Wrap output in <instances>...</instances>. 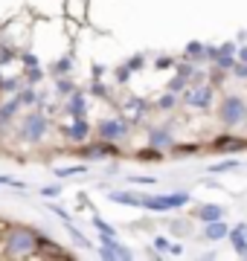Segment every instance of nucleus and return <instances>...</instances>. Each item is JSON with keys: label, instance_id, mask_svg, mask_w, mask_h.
<instances>
[{"label": "nucleus", "instance_id": "nucleus-1", "mask_svg": "<svg viewBox=\"0 0 247 261\" xmlns=\"http://www.w3.org/2000/svg\"><path fill=\"white\" fill-rule=\"evenodd\" d=\"M38 244L41 238L32 229H12L9 238H6V255L9 258H27V255H32V252H38Z\"/></svg>", "mask_w": 247, "mask_h": 261}, {"label": "nucleus", "instance_id": "nucleus-2", "mask_svg": "<svg viewBox=\"0 0 247 261\" xmlns=\"http://www.w3.org/2000/svg\"><path fill=\"white\" fill-rule=\"evenodd\" d=\"M189 200V195H169V197H140V206H145V209H160V212H166V209H175V206H183Z\"/></svg>", "mask_w": 247, "mask_h": 261}, {"label": "nucleus", "instance_id": "nucleus-3", "mask_svg": "<svg viewBox=\"0 0 247 261\" xmlns=\"http://www.w3.org/2000/svg\"><path fill=\"white\" fill-rule=\"evenodd\" d=\"M221 119L227 122V125H236V122H241V119H244V102L230 96L227 102L221 105Z\"/></svg>", "mask_w": 247, "mask_h": 261}, {"label": "nucleus", "instance_id": "nucleus-4", "mask_svg": "<svg viewBox=\"0 0 247 261\" xmlns=\"http://www.w3.org/2000/svg\"><path fill=\"white\" fill-rule=\"evenodd\" d=\"M44 128H47V119L41 116V113H32V116H27L23 119V140H38L41 134H44Z\"/></svg>", "mask_w": 247, "mask_h": 261}, {"label": "nucleus", "instance_id": "nucleus-5", "mask_svg": "<svg viewBox=\"0 0 247 261\" xmlns=\"http://www.w3.org/2000/svg\"><path fill=\"white\" fill-rule=\"evenodd\" d=\"M125 122L122 119H105L102 125H99V137L102 140H119V137H125Z\"/></svg>", "mask_w": 247, "mask_h": 261}, {"label": "nucleus", "instance_id": "nucleus-6", "mask_svg": "<svg viewBox=\"0 0 247 261\" xmlns=\"http://www.w3.org/2000/svg\"><path fill=\"white\" fill-rule=\"evenodd\" d=\"M209 102H212V87L209 84H201V87L186 93V105H192V108H207Z\"/></svg>", "mask_w": 247, "mask_h": 261}, {"label": "nucleus", "instance_id": "nucleus-7", "mask_svg": "<svg viewBox=\"0 0 247 261\" xmlns=\"http://www.w3.org/2000/svg\"><path fill=\"white\" fill-rule=\"evenodd\" d=\"M102 255L105 258H131V252L125 250V247H119L111 235H105L102 238Z\"/></svg>", "mask_w": 247, "mask_h": 261}, {"label": "nucleus", "instance_id": "nucleus-8", "mask_svg": "<svg viewBox=\"0 0 247 261\" xmlns=\"http://www.w3.org/2000/svg\"><path fill=\"white\" fill-rule=\"evenodd\" d=\"M38 255H44V258H70V252L58 250L53 241H41L38 244Z\"/></svg>", "mask_w": 247, "mask_h": 261}, {"label": "nucleus", "instance_id": "nucleus-9", "mask_svg": "<svg viewBox=\"0 0 247 261\" xmlns=\"http://www.w3.org/2000/svg\"><path fill=\"white\" fill-rule=\"evenodd\" d=\"M230 238H233V247H236L238 252H247V224H238L233 232H230Z\"/></svg>", "mask_w": 247, "mask_h": 261}, {"label": "nucleus", "instance_id": "nucleus-10", "mask_svg": "<svg viewBox=\"0 0 247 261\" xmlns=\"http://www.w3.org/2000/svg\"><path fill=\"white\" fill-rule=\"evenodd\" d=\"M224 235H227V224H221V218L207 224V238L209 241H218V238H224Z\"/></svg>", "mask_w": 247, "mask_h": 261}, {"label": "nucleus", "instance_id": "nucleus-11", "mask_svg": "<svg viewBox=\"0 0 247 261\" xmlns=\"http://www.w3.org/2000/svg\"><path fill=\"white\" fill-rule=\"evenodd\" d=\"M67 137H70V140H76V142H82V140L87 137V125L82 122V116H79V119L70 125V128H67Z\"/></svg>", "mask_w": 247, "mask_h": 261}, {"label": "nucleus", "instance_id": "nucleus-12", "mask_svg": "<svg viewBox=\"0 0 247 261\" xmlns=\"http://www.w3.org/2000/svg\"><path fill=\"white\" fill-rule=\"evenodd\" d=\"M244 145L241 140H236V137H221V140H215V151H238Z\"/></svg>", "mask_w": 247, "mask_h": 261}, {"label": "nucleus", "instance_id": "nucleus-13", "mask_svg": "<svg viewBox=\"0 0 247 261\" xmlns=\"http://www.w3.org/2000/svg\"><path fill=\"white\" fill-rule=\"evenodd\" d=\"M221 215H224V209H221V206H204V209H201V218H204V221H218Z\"/></svg>", "mask_w": 247, "mask_h": 261}, {"label": "nucleus", "instance_id": "nucleus-14", "mask_svg": "<svg viewBox=\"0 0 247 261\" xmlns=\"http://www.w3.org/2000/svg\"><path fill=\"white\" fill-rule=\"evenodd\" d=\"M87 154L93 160H99V157H108V154H114L111 151V145H93V148H87Z\"/></svg>", "mask_w": 247, "mask_h": 261}, {"label": "nucleus", "instance_id": "nucleus-15", "mask_svg": "<svg viewBox=\"0 0 247 261\" xmlns=\"http://www.w3.org/2000/svg\"><path fill=\"white\" fill-rule=\"evenodd\" d=\"M152 140H154V145H171V137L166 130H152Z\"/></svg>", "mask_w": 247, "mask_h": 261}, {"label": "nucleus", "instance_id": "nucleus-16", "mask_svg": "<svg viewBox=\"0 0 247 261\" xmlns=\"http://www.w3.org/2000/svg\"><path fill=\"white\" fill-rule=\"evenodd\" d=\"M82 171H85L82 166H79V168H58V174H61V177H70V174H82Z\"/></svg>", "mask_w": 247, "mask_h": 261}, {"label": "nucleus", "instance_id": "nucleus-17", "mask_svg": "<svg viewBox=\"0 0 247 261\" xmlns=\"http://www.w3.org/2000/svg\"><path fill=\"white\" fill-rule=\"evenodd\" d=\"M227 168H236V163L230 160V163H218V166H212V171H227Z\"/></svg>", "mask_w": 247, "mask_h": 261}, {"label": "nucleus", "instance_id": "nucleus-18", "mask_svg": "<svg viewBox=\"0 0 247 261\" xmlns=\"http://www.w3.org/2000/svg\"><path fill=\"white\" fill-rule=\"evenodd\" d=\"M73 116H76V119L82 116V99H79V96L73 99Z\"/></svg>", "mask_w": 247, "mask_h": 261}, {"label": "nucleus", "instance_id": "nucleus-19", "mask_svg": "<svg viewBox=\"0 0 247 261\" xmlns=\"http://www.w3.org/2000/svg\"><path fill=\"white\" fill-rule=\"evenodd\" d=\"M154 247H157V250H169V241H166V238H157V241H154Z\"/></svg>", "mask_w": 247, "mask_h": 261}, {"label": "nucleus", "instance_id": "nucleus-20", "mask_svg": "<svg viewBox=\"0 0 247 261\" xmlns=\"http://www.w3.org/2000/svg\"><path fill=\"white\" fill-rule=\"evenodd\" d=\"M204 53V47L201 44H189V56H201Z\"/></svg>", "mask_w": 247, "mask_h": 261}, {"label": "nucleus", "instance_id": "nucleus-21", "mask_svg": "<svg viewBox=\"0 0 247 261\" xmlns=\"http://www.w3.org/2000/svg\"><path fill=\"white\" fill-rule=\"evenodd\" d=\"M171 102H175V99H171V93L163 96V99H160V108H171Z\"/></svg>", "mask_w": 247, "mask_h": 261}, {"label": "nucleus", "instance_id": "nucleus-22", "mask_svg": "<svg viewBox=\"0 0 247 261\" xmlns=\"http://www.w3.org/2000/svg\"><path fill=\"white\" fill-rule=\"evenodd\" d=\"M241 61H247V49H241Z\"/></svg>", "mask_w": 247, "mask_h": 261}]
</instances>
